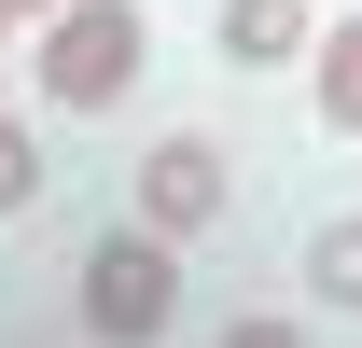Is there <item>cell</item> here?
Wrapping results in <instances>:
<instances>
[{
  "instance_id": "6da1fadb",
  "label": "cell",
  "mask_w": 362,
  "mask_h": 348,
  "mask_svg": "<svg viewBox=\"0 0 362 348\" xmlns=\"http://www.w3.org/2000/svg\"><path fill=\"white\" fill-rule=\"evenodd\" d=\"M14 56H28V112L42 126H98V112H126L153 84V14L139 0H56V14L14 28Z\"/></svg>"
},
{
  "instance_id": "7a4b0ae2",
  "label": "cell",
  "mask_w": 362,
  "mask_h": 348,
  "mask_svg": "<svg viewBox=\"0 0 362 348\" xmlns=\"http://www.w3.org/2000/svg\"><path fill=\"white\" fill-rule=\"evenodd\" d=\"M70 320H84V348H168V320H181V237H153V223L84 237V251H70Z\"/></svg>"
},
{
  "instance_id": "3957f363",
  "label": "cell",
  "mask_w": 362,
  "mask_h": 348,
  "mask_svg": "<svg viewBox=\"0 0 362 348\" xmlns=\"http://www.w3.org/2000/svg\"><path fill=\"white\" fill-rule=\"evenodd\" d=\"M223 209H237V153H223L209 126H153V139H139V168H126V223H153V237H181V251H195Z\"/></svg>"
},
{
  "instance_id": "277c9868",
  "label": "cell",
  "mask_w": 362,
  "mask_h": 348,
  "mask_svg": "<svg viewBox=\"0 0 362 348\" xmlns=\"http://www.w3.org/2000/svg\"><path fill=\"white\" fill-rule=\"evenodd\" d=\"M307 28H320V0H209L223 70H307Z\"/></svg>"
},
{
  "instance_id": "5b68a950",
  "label": "cell",
  "mask_w": 362,
  "mask_h": 348,
  "mask_svg": "<svg viewBox=\"0 0 362 348\" xmlns=\"http://www.w3.org/2000/svg\"><path fill=\"white\" fill-rule=\"evenodd\" d=\"M307 126L362 139V14H320L307 28Z\"/></svg>"
},
{
  "instance_id": "8992f818",
  "label": "cell",
  "mask_w": 362,
  "mask_h": 348,
  "mask_svg": "<svg viewBox=\"0 0 362 348\" xmlns=\"http://www.w3.org/2000/svg\"><path fill=\"white\" fill-rule=\"evenodd\" d=\"M293 293L320 306V320H362V209H320L307 251H293Z\"/></svg>"
},
{
  "instance_id": "52a82bcc",
  "label": "cell",
  "mask_w": 362,
  "mask_h": 348,
  "mask_svg": "<svg viewBox=\"0 0 362 348\" xmlns=\"http://www.w3.org/2000/svg\"><path fill=\"white\" fill-rule=\"evenodd\" d=\"M42 181H56L42 112H14V98H0V223H28V209H42Z\"/></svg>"
},
{
  "instance_id": "ba28073f",
  "label": "cell",
  "mask_w": 362,
  "mask_h": 348,
  "mask_svg": "<svg viewBox=\"0 0 362 348\" xmlns=\"http://www.w3.org/2000/svg\"><path fill=\"white\" fill-rule=\"evenodd\" d=\"M14 28H28V14H14V0H0V70H14Z\"/></svg>"
},
{
  "instance_id": "9c48e42d",
  "label": "cell",
  "mask_w": 362,
  "mask_h": 348,
  "mask_svg": "<svg viewBox=\"0 0 362 348\" xmlns=\"http://www.w3.org/2000/svg\"><path fill=\"white\" fill-rule=\"evenodd\" d=\"M14 14H56V0H14Z\"/></svg>"
}]
</instances>
